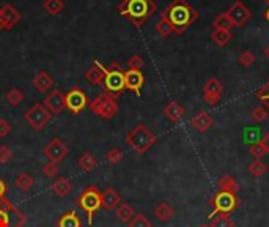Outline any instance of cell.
I'll list each match as a JSON object with an SVG mask.
<instances>
[{
  "label": "cell",
  "instance_id": "22",
  "mask_svg": "<svg viewBox=\"0 0 269 227\" xmlns=\"http://www.w3.org/2000/svg\"><path fill=\"white\" fill-rule=\"evenodd\" d=\"M85 79H87V82H90L92 85H102L104 73L101 71V68L98 67V65L94 63L92 68H88L87 71H85Z\"/></svg>",
  "mask_w": 269,
  "mask_h": 227
},
{
  "label": "cell",
  "instance_id": "25",
  "mask_svg": "<svg viewBox=\"0 0 269 227\" xmlns=\"http://www.w3.org/2000/svg\"><path fill=\"white\" fill-rule=\"evenodd\" d=\"M218 185H219V191H227V192H234V194L240 191V183L230 175L220 177Z\"/></svg>",
  "mask_w": 269,
  "mask_h": 227
},
{
  "label": "cell",
  "instance_id": "23",
  "mask_svg": "<svg viewBox=\"0 0 269 227\" xmlns=\"http://www.w3.org/2000/svg\"><path fill=\"white\" fill-rule=\"evenodd\" d=\"M78 164H79V167L82 170L90 172V170H93L96 166H98V159H96L93 156V153H90V151H84V153L78 159Z\"/></svg>",
  "mask_w": 269,
  "mask_h": 227
},
{
  "label": "cell",
  "instance_id": "38",
  "mask_svg": "<svg viewBox=\"0 0 269 227\" xmlns=\"http://www.w3.org/2000/svg\"><path fill=\"white\" fill-rule=\"evenodd\" d=\"M255 96H256V100L258 101H262L263 103V106L268 109V112H269V81L263 85V87L258 90L256 93H255Z\"/></svg>",
  "mask_w": 269,
  "mask_h": 227
},
{
  "label": "cell",
  "instance_id": "33",
  "mask_svg": "<svg viewBox=\"0 0 269 227\" xmlns=\"http://www.w3.org/2000/svg\"><path fill=\"white\" fill-rule=\"evenodd\" d=\"M260 140H262V134L258 128H247L244 131V142H247L249 145H254L256 142H260Z\"/></svg>",
  "mask_w": 269,
  "mask_h": 227
},
{
  "label": "cell",
  "instance_id": "28",
  "mask_svg": "<svg viewBox=\"0 0 269 227\" xmlns=\"http://www.w3.org/2000/svg\"><path fill=\"white\" fill-rule=\"evenodd\" d=\"M35 185V180L34 177H32L30 174H27V172H22V174H19V177L16 178V186L20 189V191H30L32 188H34Z\"/></svg>",
  "mask_w": 269,
  "mask_h": 227
},
{
  "label": "cell",
  "instance_id": "14",
  "mask_svg": "<svg viewBox=\"0 0 269 227\" xmlns=\"http://www.w3.org/2000/svg\"><path fill=\"white\" fill-rule=\"evenodd\" d=\"M145 84V76L140 70H128L124 71V87L140 96V89Z\"/></svg>",
  "mask_w": 269,
  "mask_h": 227
},
{
  "label": "cell",
  "instance_id": "44",
  "mask_svg": "<svg viewBox=\"0 0 269 227\" xmlns=\"http://www.w3.org/2000/svg\"><path fill=\"white\" fill-rule=\"evenodd\" d=\"M126 65L129 67V70H142L144 67V59L140 56H132V57H129Z\"/></svg>",
  "mask_w": 269,
  "mask_h": 227
},
{
  "label": "cell",
  "instance_id": "16",
  "mask_svg": "<svg viewBox=\"0 0 269 227\" xmlns=\"http://www.w3.org/2000/svg\"><path fill=\"white\" fill-rule=\"evenodd\" d=\"M54 84H56V81H54V78L50 76V73L48 71H38V74L34 78V81H32V85L40 92V93H48L50 92V89L54 87Z\"/></svg>",
  "mask_w": 269,
  "mask_h": 227
},
{
  "label": "cell",
  "instance_id": "11",
  "mask_svg": "<svg viewBox=\"0 0 269 227\" xmlns=\"http://www.w3.org/2000/svg\"><path fill=\"white\" fill-rule=\"evenodd\" d=\"M19 23H20V13L16 7L6 4L0 8V32L13 30Z\"/></svg>",
  "mask_w": 269,
  "mask_h": 227
},
{
  "label": "cell",
  "instance_id": "21",
  "mask_svg": "<svg viewBox=\"0 0 269 227\" xmlns=\"http://www.w3.org/2000/svg\"><path fill=\"white\" fill-rule=\"evenodd\" d=\"M174 214H175V210L170 207V205L167 202H160L156 205V208H154V216L160 221V222H167L170 221L172 218H174Z\"/></svg>",
  "mask_w": 269,
  "mask_h": 227
},
{
  "label": "cell",
  "instance_id": "24",
  "mask_svg": "<svg viewBox=\"0 0 269 227\" xmlns=\"http://www.w3.org/2000/svg\"><path fill=\"white\" fill-rule=\"evenodd\" d=\"M115 211H116V218L120 219L122 222H129L136 216L134 208L126 202H122L120 205H118V207L115 208Z\"/></svg>",
  "mask_w": 269,
  "mask_h": 227
},
{
  "label": "cell",
  "instance_id": "51",
  "mask_svg": "<svg viewBox=\"0 0 269 227\" xmlns=\"http://www.w3.org/2000/svg\"><path fill=\"white\" fill-rule=\"evenodd\" d=\"M264 4H266V5L269 7V0H264Z\"/></svg>",
  "mask_w": 269,
  "mask_h": 227
},
{
  "label": "cell",
  "instance_id": "30",
  "mask_svg": "<svg viewBox=\"0 0 269 227\" xmlns=\"http://www.w3.org/2000/svg\"><path fill=\"white\" fill-rule=\"evenodd\" d=\"M212 27H214V30H228L230 32L233 24L228 19L227 13H220L219 16H216V19L212 21Z\"/></svg>",
  "mask_w": 269,
  "mask_h": 227
},
{
  "label": "cell",
  "instance_id": "17",
  "mask_svg": "<svg viewBox=\"0 0 269 227\" xmlns=\"http://www.w3.org/2000/svg\"><path fill=\"white\" fill-rule=\"evenodd\" d=\"M122 203V197L114 188H106L101 192V207H104L107 211L115 210Z\"/></svg>",
  "mask_w": 269,
  "mask_h": 227
},
{
  "label": "cell",
  "instance_id": "12",
  "mask_svg": "<svg viewBox=\"0 0 269 227\" xmlns=\"http://www.w3.org/2000/svg\"><path fill=\"white\" fill-rule=\"evenodd\" d=\"M42 151H44V155L49 161L60 163V161H63L68 156L70 148H68L66 144L63 142V140H60L58 137H54V139H50V142L42 148Z\"/></svg>",
  "mask_w": 269,
  "mask_h": 227
},
{
  "label": "cell",
  "instance_id": "29",
  "mask_svg": "<svg viewBox=\"0 0 269 227\" xmlns=\"http://www.w3.org/2000/svg\"><path fill=\"white\" fill-rule=\"evenodd\" d=\"M233 37H232V32H228V30H214L212 34H211V40L216 43L218 46H227L228 43H230V40H232Z\"/></svg>",
  "mask_w": 269,
  "mask_h": 227
},
{
  "label": "cell",
  "instance_id": "2",
  "mask_svg": "<svg viewBox=\"0 0 269 227\" xmlns=\"http://www.w3.org/2000/svg\"><path fill=\"white\" fill-rule=\"evenodd\" d=\"M116 10L134 27H142L156 13V4L154 0H122Z\"/></svg>",
  "mask_w": 269,
  "mask_h": 227
},
{
  "label": "cell",
  "instance_id": "36",
  "mask_svg": "<svg viewBox=\"0 0 269 227\" xmlns=\"http://www.w3.org/2000/svg\"><path fill=\"white\" fill-rule=\"evenodd\" d=\"M156 32L160 37H168L170 34H174V27H172V24L166 18H160L159 23L156 24Z\"/></svg>",
  "mask_w": 269,
  "mask_h": 227
},
{
  "label": "cell",
  "instance_id": "8",
  "mask_svg": "<svg viewBox=\"0 0 269 227\" xmlns=\"http://www.w3.org/2000/svg\"><path fill=\"white\" fill-rule=\"evenodd\" d=\"M24 120L34 128L35 131H41V129H44V126L52 120V114L42 106V103H35L24 114Z\"/></svg>",
  "mask_w": 269,
  "mask_h": 227
},
{
  "label": "cell",
  "instance_id": "34",
  "mask_svg": "<svg viewBox=\"0 0 269 227\" xmlns=\"http://www.w3.org/2000/svg\"><path fill=\"white\" fill-rule=\"evenodd\" d=\"M249 172L254 175V177H262L268 172V166L263 163L262 159H255L254 163L249 164Z\"/></svg>",
  "mask_w": 269,
  "mask_h": 227
},
{
  "label": "cell",
  "instance_id": "7",
  "mask_svg": "<svg viewBox=\"0 0 269 227\" xmlns=\"http://www.w3.org/2000/svg\"><path fill=\"white\" fill-rule=\"evenodd\" d=\"M79 207L87 213V218H88V224H93V216L94 213L101 208V192L98 191L96 186H88L85 189L79 199H78Z\"/></svg>",
  "mask_w": 269,
  "mask_h": 227
},
{
  "label": "cell",
  "instance_id": "43",
  "mask_svg": "<svg viewBox=\"0 0 269 227\" xmlns=\"http://www.w3.org/2000/svg\"><path fill=\"white\" fill-rule=\"evenodd\" d=\"M13 159V151L8 145L0 147V164H6Z\"/></svg>",
  "mask_w": 269,
  "mask_h": 227
},
{
  "label": "cell",
  "instance_id": "42",
  "mask_svg": "<svg viewBox=\"0 0 269 227\" xmlns=\"http://www.w3.org/2000/svg\"><path fill=\"white\" fill-rule=\"evenodd\" d=\"M250 155L255 158V159H262L264 155H266V148L263 145V142L260 140V142H256L254 145H250Z\"/></svg>",
  "mask_w": 269,
  "mask_h": 227
},
{
  "label": "cell",
  "instance_id": "49",
  "mask_svg": "<svg viewBox=\"0 0 269 227\" xmlns=\"http://www.w3.org/2000/svg\"><path fill=\"white\" fill-rule=\"evenodd\" d=\"M264 18H266V21H268V23H269V8L266 10V13H264Z\"/></svg>",
  "mask_w": 269,
  "mask_h": 227
},
{
  "label": "cell",
  "instance_id": "15",
  "mask_svg": "<svg viewBox=\"0 0 269 227\" xmlns=\"http://www.w3.org/2000/svg\"><path fill=\"white\" fill-rule=\"evenodd\" d=\"M222 90H224V85L218 81V79H210L205 87H203V92H205V101L210 106H216L220 101V96H222Z\"/></svg>",
  "mask_w": 269,
  "mask_h": 227
},
{
  "label": "cell",
  "instance_id": "9",
  "mask_svg": "<svg viewBox=\"0 0 269 227\" xmlns=\"http://www.w3.org/2000/svg\"><path fill=\"white\" fill-rule=\"evenodd\" d=\"M64 103H66L68 111H71L72 114H79L90 104V100L82 89L72 87L71 90L64 93Z\"/></svg>",
  "mask_w": 269,
  "mask_h": 227
},
{
  "label": "cell",
  "instance_id": "26",
  "mask_svg": "<svg viewBox=\"0 0 269 227\" xmlns=\"http://www.w3.org/2000/svg\"><path fill=\"white\" fill-rule=\"evenodd\" d=\"M58 227H82V224H80L78 213L70 210L58 219Z\"/></svg>",
  "mask_w": 269,
  "mask_h": 227
},
{
  "label": "cell",
  "instance_id": "40",
  "mask_svg": "<svg viewBox=\"0 0 269 227\" xmlns=\"http://www.w3.org/2000/svg\"><path fill=\"white\" fill-rule=\"evenodd\" d=\"M254 62H255V54L252 51H244V52L240 54V57H238V63L241 65V67H246V68L252 67Z\"/></svg>",
  "mask_w": 269,
  "mask_h": 227
},
{
  "label": "cell",
  "instance_id": "41",
  "mask_svg": "<svg viewBox=\"0 0 269 227\" xmlns=\"http://www.w3.org/2000/svg\"><path fill=\"white\" fill-rule=\"evenodd\" d=\"M42 174H44L48 178H54L58 175V163H54V161H49L48 164H44L42 167Z\"/></svg>",
  "mask_w": 269,
  "mask_h": 227
},
{
  "label": "cell",
  "instance_id": "48",
  "mask_svg": "<svg viewBox=\"0 0 269 227\" xmlns=\"http://www.w3.org/2000/svg\"><path fill=\"white\" fill-rule=\"evenodd\" d=\"M262 142H263V145L266 148V155H269V131L262 137Z\"/></svg>",
  "mask_w": 269,
  "mask_h": 227
},
{
  "label": "cell",
  "instance_id": "10",
  "mask_svg": "<svg viewBox=\"0 0 269 227\" xmlns=\"http://www.w3.org/2000/svg\"><path fill=\"white\" fill-rule=\"evenodd\" d=\"M227 16L232 21L233 27H242L247 21L252 18V12L249 7H246L241 0H236V2L227 10Z\"/></svg>",
  "mask_w": 269,
  "mask_h": 227
},
{
  "label": "cell",
  "instance_id": "6",
  "mask_svg": "<svg viewBox=\"0 0 269 227\" xmlns=\"http://www.w3.org/2000/svg\"><path fill=\"white\" fill-rule=\"evenodd\" d=\"M88 107L93 114L106 118V120H110L112 117H115L118 114V104H116L115 98L106 92L96 96L93 101H90Z\"/></svg>",
  "mask_w": 269,
  "mask_h": 227
},
{
  "label": "cell",
  "instance_id": "45",
  "mask_svg": "<svg viewBox=\"0 0 269 227\" xmlns=\"http://www.w3.org/2000/svg\"><path fill=\"white\" fill-rule=\"evenodd\" d=\"M10 208H5L0 205V227H10L12 225V219H10Z\"/></svg>",
  "mask_w": 269,
  "mask_h": 227
},
{
  "label": "cell",
  "instance_id": "3",
  "mask_svg": "<svg viewBox=\"0 0 269 227\" xmlns=\"http://www.w3.org/2000/svg\"><path fill=\"white\" fill-rule=\"evenodd\" d=\"M94 63L98 65L101 68V71L104 73V89H106V93L112 95L114 98L116 96H120L123 93V90L126 89L124 87V71L122 70V67L118 65L116 62H112V65L109 68L101 65L100 60H94Z\"/></svg>",
  "mask_w": 269,
  "mask_h": 227
},
{
  "label": "cell",
  "instance_id": "39",
  "mask_svg": "<svg viewBox=\"0 0 269 227\" xmlns=\"http://www.w3.org/2000/svg\"><path fill=\"white\" fill-rule=\"evenodd\" d=\"M106 159H107V163H109V164L115 166V164H118L123 159V151L118 150V148H110L106 153Z\"/></svg>",
  "mask_w": 269,
  "mask_h": 227
},
{
  "label": "cell",
  "instance_id": "52",
  "mask_svg": "<svg viewBox=\"0 0 269 227\" xmlns=\"http://www.w3.org/2000/svg\"><path fill=\"white\" fill-rule=\"evenodd\" d=\"M202 227H210V225H202Z\"/></svg>",
  "mask_w": 269,
  "mask_h": 227
},
{
  "label": "cell",
  "instance_id": "47",
  "mask_svg": "<svg viewBox=\"0 0 269 227\" xmlns=\"http://www.w3.org/2000/svg\"><path fill=\"white\" fill-rule=\"evenodd\" d=\"M5 194H6V185H5V181L0 178V200L5 199Z\"/></svg>",
  "mask_w": 269,
  "mask_h": 227
},
{
  "label": "cell",
  "instance_id": "50",
  "mask_svg": "<svg viewBox=\"0 0 269 227\" xmlns=\"http://www.w3.org/2000/svg\"><path fill=\"white\" fill-rule=\"evenodd\" d=\"M264 56H266V57L269 59V46H268V48L264 49Z\"/></svg>",
  "mask_w": 269,
  "mask_h": 227
},
{
  "label": "cell",
  "instance_id": "32",
  "mask_svg": "<svg viewBox=\"0 0 269 227\" xmlns=\"http://www.w3.org/2000/svg\"><path fill=\"white\" fill-rule=\"evenodd\" d=\"M210 227H234V222H233V219L230 218V214L220 213V214L216 216V218H212Z\"/></svg>",
  "mask_w": 269,
  "mask_h": 227
},
{
  "label": "cell",
  "instance_id": "18",
  "mask_svg": "<svg viewBox=\"0 0 269 227\" xmlns=\"http://www.w3.org/2000/svg\"><path fill=\"white\" fill-rule=\"evenodd\" d=\"M212 123H214L212 117L206 111H198L196 115L192 117V120H190V125L196 128L198 133L208 131V129L212 126Z\"/></svg>",
  "mask_w": 269,
  "mask_h": 227
},
{
  "label": "cell",
  "instance_id": "20",
  "mask_svg": "<svg viewBox=\"0 0 269 227\" xmlns=\"http://www.w3.org/2000/svg\"><path fill=\"white\" fill-rule=\"evenodd\" d=\"M52 189H54V192L57 194V196L64 197L72 191V183L66 177H60V178H57L56 181L52 183Z\"/></svg>",
  "mask_w": 269,
  "mask_h": 227
},
{
  "label": "cell",
  "instance_id": "4",
  "mask_svg": "<svg viewBox=\"0 0 269 227\" xmlns=\"http://www.w3.org/2000/svg\"><path fill=\"white\" fill-rule=\"evenodd\" d=\"M156 140L158 139L154 133L150 131L144 123H138L137 126H134L126 136V144L138 155L146 153V151L156 144Z\"/></svg>",
  "mask_w": 269,
  "mask_h": 227
},
{
  "label": "cell",
  "instance_id": "19",
  "mask_svg": "<svg viewBox=\"0 0 269 227\" xmlns=\"http://www.w3.org/2000/svg\"><path fill=\"white\" fill-rule=\"evenodd\" d=\"M164 114L172 123H178L182 118V115H184V107H182L178 101H170L166 106Z\"/></svg>",
  "mask_w": 269,
  "mask_h": 227
},
{
  "label": "cell",
  "instance_id": "31",
  "mask_svg": "<svg viewBox=\"0 0 269 227\" xmlns=\"http://www.w3.org/2000/svg\"><path fill=\"white\" fill-rule=\"evenodd\" d=\"M6 101H8V104L10 106H13V107H18V106H20V103L24 101V93H22V90L20 89H12L8 93H6Z\"/></svg>",
  "mask_w": 269,
  "mask_h": 227
},
{
  "label": "cell",
  "instance_id": "27",
  "mask_svg": "<svg viewBox=\"0 0 269 227\" xmlns=\"http://www.w3.org/2000/svg\"><path fill=\"white\" fill-rule=\"evenodd\" d=\"M42 8H44V12L48 15L57 16L64 8V2L63 0H44V2H42Z\"/></svg>",
  "mask_w": 269,
  "mask_h": 227
},
{
  "label": "cell",
  "instance_id": "46",
  "mask_svg": "<svg viewBox=\"0 0 269 227\" xmlns=\"http://www.w3.org/2000/svg\"><path fill=\"white\" fill-rule=\"evenodd\" d=\"M10 133H12V125L5 118H0V137H6Z\"/></svg>",
  "mask_w": 269,
  "mask_h": 227
},
{
  "label": "cell",
  "instance_id": "37",
  "mask_svg": "<svg viewBox=\"0 0 269 227\" xmlns=\"http://www.w3.org/2000/svg\"><path fill=\"white\" fill-rule=\"evenodd\" d=\"M250 117H252V120L255 123H263L268 118V109L264 106H256V107H254V109H252Z\"/></svg>",
  "mask_w": 269,
  "mask_h": 227
},
{
  "label": "cell",
  "instance_id": "5",
  "mask_svg": "<svg viewBox=\"0 0 269 227\" xmlns=\"http://www.w3.org/2000/svg\"><path fill=\"white\" fill-rule=\"evenodd\" d=\"M241 199L236 196L234 192H227V191H218L216 196L210 200L211 205V211H210V218H214L219 213H232L240 207Z\"/></svg>",
  "mask_w": 269,
  "mask_h": 227
},
{
  "label": "cell",
  "instance_id": "1",
  "mask_svg": "<svg viewBox=\"0 0 269 227\" xmlns=\"http://www.w3.org/2000/svg\"><path fill=\"white\" fill-rule=\"evenodd\" d=\"M174 27V34H182L198 19V12L189 5L188 0H172L170 5L160 13Z\"/></svg>",
  "mask_w": 269,
  "mask_h": 227
},
{
  "label": "cell",
  "instance_id": "13",
  "mask_svg": "<svg viewBox=\"0 0 269 227\" xmlns=\"http://www.w3.org/2000/svg\"><path fill=\"white\" fill-rule=\"evenodd\" d=\"M42 106L54 115L62 114L66 109V103H64V93L60 90H50L49 95H46V98L42 100Z\"/></svg>",
  "mask_w": 269,
  "mask_h": 227
},
{
  "label": "cell",
  "instance_id": "35",
  "mask_svg": "<svg viewBox=\"0 0 269 227\" xmlns=\"http://www.w3.org/2000/svg\"><path fill=\"white\" fill-rule=\"evenodd\" d=\"M128 227H153V222L150 221L145 214L138 213V214L134 216L131 221L128 222Z\"/></svg>",
  "mask_w": 269,
  "mask_h": 227
}]
</instances>
